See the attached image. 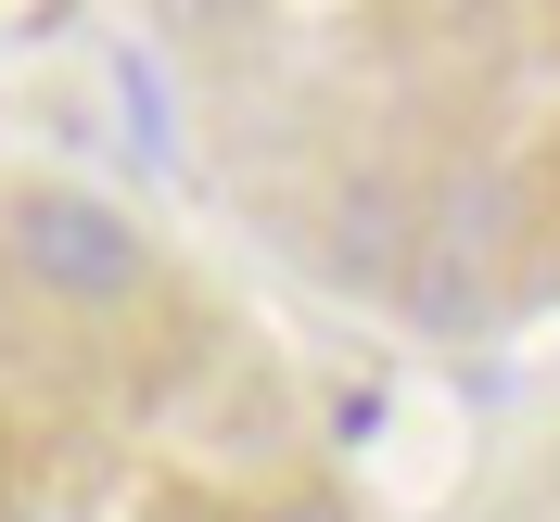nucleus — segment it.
I'll return each instance as SVG.
<instances>
[{
    "instance_id": "nucleus-2",
    "label": "nucleus",
    "mask_w": 560,
    "mask_h": 522,
    "mask_svg": "<svg viewBox=\"0 0 560 522\" xmlns=\"http://www.w3.org/2000/svg\"><path fill=\"white\" fill-rule=\"evenodd\" d=\"M280 522H331V510H280Z\"/></svg>"
},
{
    "instance_id": "nucleus-1",
    "label": "nucleus",
    "mask_w": 560,
    "mask_h": 522,
    "mask_svg": "<svg viewBox=\"0 0 560 522\" xmlns=\"http://www.w3.org/2000/svg\"><path fill=\"white\" fill-rule=\"evenodd\" d=\"M13 243H26V268L51 280V293H128L140 280L128 230H115L103 205H77V192H38V205L13 217Z\"/></svg>"
}]
</instances>
